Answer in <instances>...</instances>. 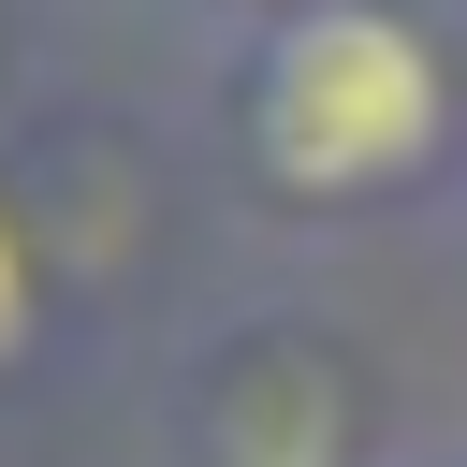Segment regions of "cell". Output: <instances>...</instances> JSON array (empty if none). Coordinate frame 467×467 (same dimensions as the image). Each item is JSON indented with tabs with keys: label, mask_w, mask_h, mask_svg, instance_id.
<instances>
[{
	"label": "cell",
	"mask_w": 467,
	"mask_h": 467,
	"mask_svg": "<svg viewBox=\"0 0 467 467\" xmlns=\"http://www.w3.org/2000/svg\"><path fill=\"white\" fill-rule=\"evenodd\" d=\"M219 175L292 219H409L467 175V15L452 0H292L219 44Z\"/></svg>",
	"instance_id": "obj_1"
},
{
	"label": "cell",
	"mask_w": 467,
	"mask_h": 467,
	"mask_svg": "<svg viewBox=\"0 0 467 467\" xmlns=\"http://www.w3.org/2000/svg\"><path fill=\"white\" fill-rule=\"evenodd\" d=\"M175 452L190 467H394V423H379V365L350 321L263 292V306H219L190 350H175Z\"/></svg>",
	"instance_id": "obj_2"
},
{
	"label": "cell",
	"mask_w": 467,
	"mask_h": 467,
	"mask_svg": "<svg viewBox=\"0 0 467 467\" xmlns=\"http://www.w3.org/2000/svg\"><path fill=\"white\" fill-rule=\"evenodd\" d=\"M44 350H58V248H44V219L0 190V394H15Z\"/></svg>",
	"instance_id": "obj_3"
},
{
	"label": "cell",
	"mask_w": 467,
	"mask_h": 467,
	"mask_svg": "<svg viewBox=\"0 0 467 467\" xmlns=\"http://www.w3.org/2000/svg\"><path fill=\"white\" fill-rule=\"evenodd\" d=\"M204 15H219V29H263V15H292V0H204Z\"/></svg>",
	"instance_id": "obj_4"
},
{
	"label": "cell",
	"mask_w": 467,
	"mask_h": 467,
	"mask_svg": "<svg viewBox=\"0 0 467 467\" xmlns=\"http://www.w3.org/2000/svg\"><path fill=\"white\" fill-rule=\"evenodd\" d=\"M394 467H467V438H438V452H394Z\"/></svg>",
	"instance_id": "obj_5"
}]
</instances>
